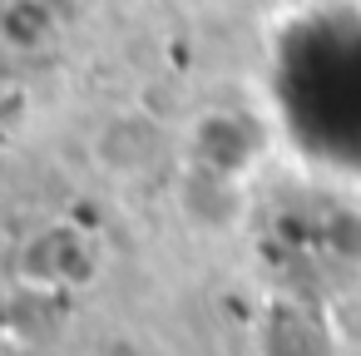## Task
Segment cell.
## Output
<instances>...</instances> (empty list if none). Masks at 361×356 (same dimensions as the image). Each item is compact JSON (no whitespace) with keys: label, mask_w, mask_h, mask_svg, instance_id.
Listing matches in <instances>:
<instances>
[{"label":"cell","mask_w":361,"mask_h":356,"mask_svg":"<svg viewBox=\"0 0 361 356\" xmlns=\"http://www.w3.org/2000/svg\"><path fill=\"white\" fill-rule=\"evenodd\" d=\"M159 149V124L144 114H114L94 134V159L104 173H144Z\"/></svg>","instance_id":"6da1fadb"}]
</instances>
